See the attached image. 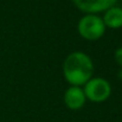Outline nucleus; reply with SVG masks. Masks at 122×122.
<instances>
[{
    "instance_id": "5",
    "label": "nucleus",
    "mask_w": 122,
    "mask_h": 122,
    "mask_svg": "<svg viewBox=\"0 0 122 122\" xmlns=\"http://www.w3.org/2000/svg\"><path fill=\"white\" fill-rule=\"evenodd\" d=\"M63 102L65 107L70 110H80L86 103V97L84 95L82 86L70 85L63 95Z\"/></svg>"
},
{
    "instance_id": "8",
    "label": "nucleus",
    "mask_w": 122,
    "mask_h": 122,
    "mask_svg": "<svg viewBox=\"0 0 122 122\" xmlns=\"http://www.w3.org/2000/svg\"><path fill=\"white\" fill-rule=\"evenodd\" d=\"M117 76H119V78H120V80H122V69H121V68H120V71H119Z\"/></svg>"
},
{
    "instance_id": "2",
    "label": "nucleus",
    "mask_w": 122,
    "mask_h": 122,
    "mask_svg": "<svg viewBox=\"0 0 122 122\" xmlns=\"http://www.w3.org/2000/svg\"><path fill=\"white\" fill-rule=\"evenodd\" d=\"M107 31V27L100 14H84L77 23V32L83 39L96 41L101 39Z\"/></svg>"
},
{
    "instance_id": "4",
    "label": "nucleus",
    "mask_w": 122,
    "mask_h": 122,
    "mask_svg": "<svg viewBox=\"0 0 122 122\" xmlns=\"http://www.w3.org/2000/svg\"><path fill=\"white\" fill-rule=\"evenodd\" d=\"M72 2L84 14H100L116 5L117 0H72Z\"/></svg>"
},
{
    "instance_id": "3",
    "label": "nucleus",
    "mask_w": 122,
    "mask_h": 122,
    "mask_svg": "<svg viewBox=\"0 0 122 122\" xmlns=\"http://www.w3.org/2000/svg\"><path fill=\"white\" fill-rule=\"evenodd\" d=\"M86 101L92 103L106 102L112 96V84L103 77H91L83 86Z\"/></svg>"
},
{
    "instance_id": "1",
    "label": "nucleus",
    "mask_w": 122,
    "mask_h": 122,
    "mask_svg": "<svg viewBox=\"0 0 122 122\" xmlns=\"http://www.w3.org/2000/svg\"><path fill=\"white\" fill-rule=\"evenodd\" d=\"M62 71L69 85L83 86L94 76V62L88 53L74 51L65 57Z\"/></svg>"
},
{
    "instance_id": "7",
    "label": "nucleus",
    "mask_w": 122,
    "mask_h": 122,
    "mask_svg": "<svg viewBox=\"0 0 122 122\" xmlns=\"http://www.w3.org/2000/svg\"><path fill=\"white\" fill-rule=\"evenodd\" d=\"M114 61L117 64V66H120L122 69V46H119L115 52H114Z\"/></svg>"
},
{
    "instance_id": "6",
    "label": "nucleus",
    "mask_w": 122,
    "mask_h": 122,
    "mask_svg": "<svg viewBox=\"0 0 122 122\" xmlns=\"http://www.w3.org/2000/svg\"><path fill=\"white\" fill-rule=\"evenodd\" d=\"M102 20L107 29L110 30L122 29V7L116 5L109 7L107 11L103 12Z\"/></svg>"
}]
</instances>
